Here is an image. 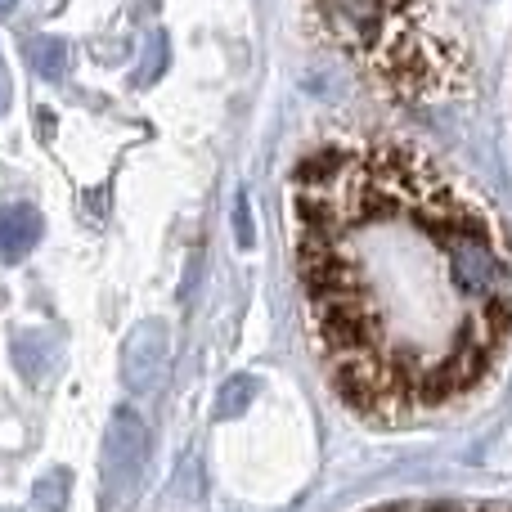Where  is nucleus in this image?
<instances>
[{"label":"nucleus","instance_id":"nucleus-2","mask_svg":"<svg viewBox=\"0 0 512 512\" xmlns=\"http://www.w3.org/2000/svg\"><path fill=\"white\" fill-rule=\"evenodd\" d=\"M144 459H149V423L135 409H117L113 423H108V450H104L108 477L126 486L144 468Z\"/></svg>","mask_w":512,"mask_h":512},{"label":"nucleus","instance_id":"nucleus-9","mask_svg":"<svg viewBox=\"0 0 512 512\" xmlns=\"http://www.w3.org/2000/svg\"><path fill=\"white\" fill-rule=\"evenodd\" d=\"M382 512H504V508H459V504H427V508H414V504H396V508H382Z\"/></svg>","mask_w":512,"mask_h":512},{"label":"nucleus","instance_id":"nucleus-7","mask_svg":"<svg viewBox=\"0 0 512 512\" xmlns=\"http://www.w3.org/2000/svg\"><path fill=\"white\" fill-rule=\"evenodd\" d=\"M63 495H68V472H50V477L36 486V504H41L45 512H59Z\"/></svg>","mask_w":512,"mask_h":512},{"label":"nucleus","instance_id":"nucleus-1","mask_svg":"<svg viewBox=\"0 0 512 512\" xmlns=\"http://www.w3.org/2000/svg\"><path fill=\"white\" fill-rule=\"evenodd\" d=\"M167 355H171L167 324H158V319L135 324L131 333H126V342H122V378H126V387H131L135 396L153 391L162 382V373H167Z\"/></svg>","mask_w":512,"mask_h":512},{"label":"nucleus","instance_id":"nucleus-10","mask_svg":"<svg viewBox=\"0 0 512 512\" xmlns=\"http://www.w3.org/2000/svg\"><path fill=\"white\" fill-rule=\"evenodd\" d=\"M9 113V68H5V59H0V117Z\"/></svg>","mask_w":512,"mask_h":512},{"label":"nucleus","instance_id":"nucleus-4","mask_svg":"<svg viewBox=\"0 0 512 512\" xmlns=\"http://www.w3.org/2000/svg\"><path fill=\"white\" fill-rule=\"evenodd\" d=\"M54 364V337L50 333H23L14 342V369L23 373L27 382H41Z\"/></svg>","mask_w":512,"mask_h":512},{"label":"nucleus","instance_id":"nucleus-8","mask_svg":"<svg viewBox=\"0 0 512 512\" xmlns=\"http://www.w3.org/2000/svg\"><path fill=\"white\" fill-rule=\"evenodd\" d=\"M144 54H149V68H144L135 81H140V86H149V81H153V72H162V63H167V59H162V54H167V41H162V36H153V41H149V50H144Z\"/></svg>","mask_w":512,"mask_h":512},{"label":"nucleus","instance_id":"nucleus-6","mask_svg":"<svg viewBox=\"0 0 512 512\" xmlns=\"http://www.w3.org/2000/svg\"><path fill=\"white\" fill-rule=\"evenodd\" d=\"M252 396H256V378H230V387H225L221 400H216V414L221 418L243 414V409L252 405Z\"/></svg>","mask_w":512,"mask_h":512},{"label":"nucleus","instance_id":"nucleus-11","mask_svg":"<svg viewBox=\"0 0 512 512\" xmlns=\"http://www.w3.org/2000/svg\"><path fill=\"white\" fill-rule=\"evenodd\" d=\"M18 5V0H0V14H9V9H14Z\"/></svg>","mask_w":512,"mask_h":512},{"label":"nucleus","instance_id":"nucleus-3","mask_svg":"<svg viewBox=\"0 0 512 512\" xmlns=\"http://www.w3.org/2000/svg\"><path fill=\"white\" fill-rule=\"evenodd\" d=\"M41 234H45V221L32 203L0 207V261H9V265L23 261V256L41 243Z\"/></svg>","mask_w":512,"mask_h":512},{"label":"nucleus","instance_id":"nucleus-5","mask_svg":"<svg viewBox=\"0 0 512 512\" xmlns=\"http://www.w3.org/2000/svg\"><path fill=\"white\" fill-rule=\"evenodd\" d=\"M27 63L41 81H63L68 77V45L59 36H32L27 41Z\"/></svg>","mask_w":512,"mask_h":512}]
</instances>
